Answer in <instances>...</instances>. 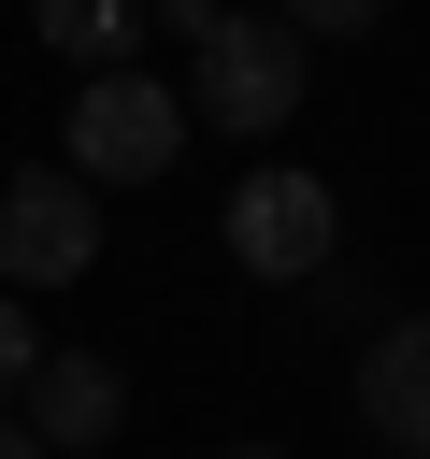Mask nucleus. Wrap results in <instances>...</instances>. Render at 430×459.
I'll return each mask as SVG.
<instances>
[{
	"instance_id": "obj_11",
	"label": "nucleus",
	"mask_w": 430,
	"mask_h": 459,
	"mask_svg": "<svg viewBox=\"0 0 430 459\" xmlns=\"http://www.w3.org/2000/svg\"><path fill=\"white\" fill-rule=\"evenodd\" d=\"M229 459H287V445H229Z\"/></svg>"
},
{
	"instance_id": "obj_3",
	"label": "nucleus",
	"mask_w": 430,
	"mask_h": 459,
	"mask_svg": "<svg viewBox=\"0 0 430 459\" xmlns=\"http://www.w3.org/2000/svg\"><path fill=\"white\" fill-rule=\"evenodd\" d=\"M229 258H244L258 287H315V273L344 258V201H330V172L258 158V172L229 186Z\"/></svg>"
},
{
	"instance_id": "obj_10",
	"label": "nucleus",
	"mask_w": 430,
	"mask_h": 459,
	"mask_svg": "<svg viewBox=\"0 0 430 459\" xmlns=\"http://www.w3.org/2000/svg\"><path fill=\"white\" fill-rule=\"evenodd\" d=\"M0 459H43V430H29V416H0Z\"/></svg>"
},
{
	"instance_id": "obj_1",
	"label": "nucleus",
	"mask_w": 430,
	"mask_h": 459,
	"mask_svg": "<svg viewBox=\"0 0 430 459\" xmlns=\"http://www.w3.org/2000/svg\"><path fill=\"white\" fill-rule=\"evenodd\" d=\"M186 115L201 129H244V143H272L287 115H301V86H315V43L287 29V14H244V0H215L201 29H186Z\"/></svg>"
},
{
	"instance_id": "obj_2",
	"label": "nucleus",
	"mask_w": 430,
	"mask_h": 459,
	"mask_svg": "<svg viewBox=\"0 0 430 459\" xmlns=\"http://www.w3.org/2000/svg\"><path fill=\"white\" fill-rule=\"evenodd\" d=\"M186 129H201V115L129 57V72H72V129H57V158H72L86 186H158V172L186 158Z\"/></svg>"
},
{
	"instance_id": "obj_4",
	"label": "nucleus",
	"mask_w": 430,
	"mask_h": 459,
	"mask_svg": "<svg viewBox=\"0 0 430 459\" xmlns=\"http://www.w3.org/2000/svg\"><path fill=\"white\" fill-rule=\"evenodd\" d=\"M0 273H14V287L100 273V186H86L72 158H29V172L0 186Z\"/></svg>"
},
{
	"instance_id": "obj_8",
	"label": "nucleus",
	"mask_w": 430,
	"mask_h": 459,
	"mask_svg": "<svg viewBox=\"0 0 430 459\" xmlns=\"http://www.w3.org/2000/svg\"><path fill=\"white\" fill-rule=\"evenodd\" d=\"M272 14H287L301 43H373V29H387V0H272Z\"/></svg>"
},
{
	"instance_id": "obj_6",
	"label": "nucleus",
	"mask_w": 430,
	"mask_h": 459,
	"mask_svg": "<svg viewBox=\"0 0 430 459\" xmlns=\"http://www.w3.org/2000/svg\"><path fill=\"white\" fill-rule=\"evenodd\" d=\"M358 430L387 459H430V316H387L358 344Z\"/></svg>"
},
{
	"instance_id": "obj_5",
	"label": "nucleus",
	"mask_w": 430,
	"mask_h": 459,
	"mask_svg": "<svg viewBox=\"0 0 430 459\" xmlns=\"http://www.w3.org/2000/svg\"><path fill=\"white\" fill-rule=\"evenodd\" d=\"M14 416L43 430V459H86V445H115V430H129V373H115L100 344H43V359H29V387H14Z\"/></svg>"
},
{
	"instance_id": "obj_9",
	"label": "nucleus",
	"mask_w": 430,
	"mask_h": 459,
	"mask_svg": "<svg viewBox=\"0 0 430 459\" xmlns=\"http://www.w3.org/2000/svg\"><path fill=\"white\" fill-rule=\"evenodd\" d=\"M29 359H43V330H29V301H0V402L29 387Z\"/></svg>"
},
{
	"instance_id": "obj_7",
	"label": "nucleus",
	"mask_w": 430,
	"mask_h": 459,
	"mask_svg": "<svg viewBox=\"0 0 430 459\" xmlns=\"http://www.w3.org/2000/svg\"><path fill=\"white\" fill-rule=\"evenodd\" d=\"M29 29H43V57H57V72H129L158 14H143V0H43Z\"/></svg>"
}]
</instances>
